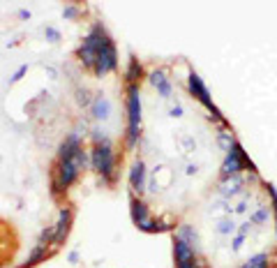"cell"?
I'll list each match as a JSON object with an SVG mask.
<instances>
[{
  "label": "cell",
  "instance_id": "6da1fadb",
  "mask_svg": "<svg viewBox=\"0 0 277 268\" xmlns=\"http://www.w3.org/2000/svg\"><path fill=\"white\" fill-rule=\"evenodd\" d=\"M125 137L130 155V215L143 234H169L240 146L201 74L185 60L143 63L123 72Z\"/></svg>",
  "mask_w": 277,
  "mask_h": 268
},
{
  "label": "cell",
  "instance_id": "7a4b0ae2",
  "mask_svg": "<svg viewBox=\"0 0 277 268\" xmlns=\"http://www.w3.org/2000/svg\"><path fill=\"white\" fill-rule=\"evenodd\" d=\"M272 257H275V252H256V254H249L243 263H238V268H270Z\"/></svg>",
  "mask_w": 277,
  "mask_h": 268
},
{
  "label": "cell",
  "instance_id": "3957f363",
  "mask_svg": "<svg viewBox=\"0 0 277 268\" xmlns=\"http://www.w3.org/2000/svg\"><path fill=\"white\" fill-rule=\"evenodd\" d=\"M175 268H204V266H199V263H180V266H175Z\"/></svg>",
  "mask_w": 277,
  "mask_h": 268
},
{
  "label": "cell",
  "instance_id": "277c9868",
  "mask_svg": "<svg viewBox=\"0 0 277 268\" xmlns=\"http://www.w3.org/2000/svg\"><path fill=\"white\" fill-rule=\"evenodd\" d=\"M69 263H76V261H79V257H76V252H69Z\"/></svg>",
  "mask_w": 277,
  "mask_h": 268
},
{
  "label": "cell",
  "instance_id": "5b68a950",
  "mask_svg": "<svg viewBox=\"0 0 277 268\" xmlns=\"http://www.w3.org/2000/svg\"><path fill=\"white\" fill-rule=\"evenodd\" d=\"M270 268H272V266H270Z\"/></svg>",
  "mask_w": 277,
  "mask_h": 268
}]
</instances>
